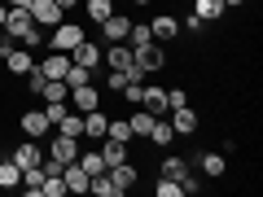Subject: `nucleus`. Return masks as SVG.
<instances>
[{
    "label": "nucleus",
    "instance_id": "obj_15",
    "mask_svg": "<svg viewBox=\"0 0 263 197\" xmlns=\"http://www.w3.org/2000/svg\"><path fill=\"white\" fill-rule=\"evenodd\" d=\"M101 66H110V70H127V66H132V44H110V48H101Z\"/></svg>",
    "mask_w": 263,
    "mask_h": 197
},
{
    "label": "nucleus",
    "instance_id": "obj_9",
    "mask_svg": "<svg viewBox=\"0 0 263 197\" xmlns=\"http://www.w3.org/2000/svg\"><path fill=\"white\" fill-rule=\"evenodd\" d=\"M70 62H75V66H88V70H97V66H101V44L79 40V44L70 48Z\"/></svg>",
    "mask_w": 263,
    "mask_h": 197
},
{
    "label": "nucleus",
    "instance_id": "obj_23",
    "mask_svg": "<svg viewBox=\"0 0 263 197\" xmlns=\"http://www.w3.org/2000/svg\"><path fill=\"white\" fill-rule=\"evenodd\" d=\"M149 141L158 145V149H167V145L176 141V131H171V119H162V114L154 119V127H149Z\"/></svg>",
    "mask_w": 263,
    "mask_h": 197
},
{
    "label": "nucleus",
    "instance_id": "obj_29",
    "mask_svg": "<svg viewBox=\"0 0 263 197\" xmlns=\"http://www.w3.org/2000/svg\"><path fill=\"white\" fill-rule=\"evenodd\" d=\"M105 136H110V141H123V145H132V141H136V136H132V123H127V119H110Z\"/></svg>",
    "mask_w": 263,
    "mask_h": 197
},
{
    "label": "nucleus",
    "instance_id": "obj_34",
    "mask_svg": "<svg viewBox=\"0 0 263 197\" xmlns=\"http://www.w3.org/2000/svg\"><path fill=\"white\" fill-rule=\"evenodd\" d=\"M149 40H154L149 35V22H132V31H127V44L132 48H136V44H149Z\"/></svg>",
    "mask_w": 263,
    "mask_h": 197
},
{
    "label": "nucleus",
    "instance_id": "obj_20",
    "mask_svg": "<svg viewBox=\"0 0 263 197\" xmlns=\"http://www.w3.org/2000/svg\"><path fill=\"white\" fill-rule=\"evenodd\" d=\"M154 119H158V114H149L145 105H136V114H127V123H132V136H136V141H149V127H154Z\"/></svg>",
    "mask_w": 263,
    "mask_h": 197
},
{
    "label": "nucleus",
    "instance_id": "obj_42",
    "mask_svg": "<svg viewBox=\"0 0 263 197\" xmlns=\"http://www.w3.org/2000/svg\"><path fill=\"white\" fill-rule=\"evenodd\" d=\"M57 5H62V9H75V5H79V0H57Z\"/></svg>",
    "mask_w": 263,
    "mask_h": 197
},
{
    "label": "nucleus",
    "instance_id": "obj_6",
    "mask_svg": "<svg viewBox=\"0 0 263 197\" xmlns=\"http://www.w3.org/2000/svg\"><path fill=\"white\" fill-rule=\"evenodd\" d=\"M44 153H48V158H57V162H75V158H79V141H75V136H62V131H57L53 141L44 145Z\"/></svg>",
    "mask_w": 263,
    "mask_h": 197
},
{
    "label": "nucleus",
    "instance_id": "obj_43",
    "mask_svg": "<svg viewBox=\"0 0 263 197\" xmlns=\"http://www.w3.org/2000/svg\"><path fill=\"white\" fill-rule=\"evenodd\" d=\"M5 5H18V9H27V5H31V0H5Z\"/></svg>",
    "mask_w": 263,
    "mask_h": 197
},
{
    "label": "nucleus",
    "instance_id": "obj_26",
    "mask_svg": "<svg viewBox=\"0 0 263 197\" xmlns=\"http://www.w3.org/2000/svg\"><path fill=\"white\" fill-rule=\"evenodd\" d=\"M0 188H22V167L18 162H0Z\"/></svg>",
    "mask_w": 263,
    "mask_h": 197
},
{
    "label": "nucleus",
    "instance_id": "obj_22",
    "mask_svg": "<svg viewBox=\"0 0 263 197\" xmlns=\"http://www.w3.org/2000/svg\"><path fill=\"white\" fill-rule=\"evenodd\" d=\"M57 131H62V136H75V141H79V136H84V114H79V110H66L62 119H57Z\"/></svg>",
    "mask_w": 263,
    "mask_h": 197
},
{
    "label": "nucleus",
    "instance_id": "obj_8",
    "mask_svg": "<svg viewBox=\"0 0 263 197\" xmlns=\"http://www.w3.org/2000/svg\"><path fill=\"white\" fill-rule=\"evenodd\" d=\"M62 180H66V193H88V184H92V175L79 167V158L62 167Z\"/></svg>",
    "mask_w": 263,
    "mask_h": 197
},
{
    "label": "nucleus",
    "instance_id": "obj_38",
    "mask_svg": "<svg viewBox=\"0 0 263 197\" xmlns=\"http://www.w3.org/2000/svg\"><path fill=\"white\" fill-rule=\"evenodd\" d=\"M184 31H189V35H202V31H206V18H197V13H189V18H184Z\"/></svg>",
    "mask_w": 263,
    "mask_h": 197
},
{
    "label": "nucleus",
    "instance_id": "obj_1",
    "mask_svg": "<svg viewBox=\"0 0 263 197\" xmlns=\"http://www.w3.org/2000/svg\"><path fill=\"white\" fill-rule=\"evenodd\" d=\"M132 62L141 66L145 75H154V70H162V66H167V53H162L158 40H149V44H136V48H132Z\"/></svg>",
    "mask_w": 263,
    "mask_h": 197
},
{
    "label": "nucleus",
    "instance_id": "obj_24",
    "mask_svg": "<svg viewBox=\"0 0 263 197\" xmlns=\"http://www.w3.org/2000/svg\"><path fill=\"white\" fill-rule=\"evenodd\" d=\"M101 158H105V167H119V162H127V145L105 136V141H101Z\"/></svg>",
    "mask_w": 263,
    "mask_h": 197
},
{
    "label": "nucleus",
    "instance_id": "obj_5",
    "mask_svg": "<svg viewBox=\"0 0 263 197\" xmlns=\"http://www.w3.org/2000/svg\"><path fill=\"white\" fill-rule=\"evenodd\" d=\"M97 27H101L105 44H123V40H127V31H132V18H127V13H119V9H114L110 18H105V22H97Z\"/></svg>",
    "mask_w": 263,
    "mask_h": 197
},
{
    "label": "nucleus",
    "instance_id": "obj_14",
    "mask_svg": "<svg viewBox=\"0 0 263 197\" xmlns=\"http://www.w3.org/2000/svg\"><path fill=\"white\" fill-rule=\"evenodd\" d=\"M149 35L158 40V44H167V40L180 35V18H171V13H158V18L149 22Z\"/></svg>",
    "mask_w": 263,
    "mask_h": 197
},
{
    "label": "nucleus",
    "instance_id": "obj_36",
    "mask_svg": "<svg viewBox=\"0 0 263 197\" xmlns=\"http://www.w3.org/2000/svg\"><path fill=\"white\" fill-rule=\"evenodd\" d=\"M141 92H145V84H123V88H119V96H123V101L132 105V110L141 105Z\"/></svg>",
    "mask_w": 263,
    "mask_h": 197
},
{
    "label": "nucleus",
    "instance_id": "obj_48",
    "mask_svg": "<svg viewBox=\"0 0 263 197\" xmlns=\"http://www.w3.org/2000/svg\"><path fill=\"white\" fill-rule=\"evenodd\" d=\"M79 5H84V0H79Z\"/></svg>",
    "mask_w": 263,
    "mask_h": 197
},
{
    "label": "nucleus",
    "instance_id": "obj_18",
    "mask_svg": "<svg viewBox=\"0 0 263 197\" xmlns=\"http://www.w3.org/2000/svg\"><path fill=\"white\" fill-rule=\"evenodd\" d=\"M105 127H110V114H101V110L84 114V136L88 141H105Z\"/></svg>",
    "mask_w": 263,
    "mask_h": 197
},
{
    "label": "nucleus",
    "instance_id": "obj_37",
    "mask_svg": "<svg viewBox=\"0 0 263 197\" xmlns=\"http://www.w3.org/2000/svg\"><path fill=\"white\" fill-rule=\"evenodd\" d=\"M154 193H158V197H184V188H180V180H167V175H162Z\"/></svg>",
    "mask_w": 263,
    "mask_h": 197
},
{
    "label": "nucleus",
    "instance_id": "obj_12",
    "mask_svg": "<svg viewBox=\"0 0 263 197\" xmlns=\"http://www.w3.org/2000/svg\"><path fill=\"white\" fill-rule=\"evenodd\" d=\"M110 180H114V197H123L136 180H141V171L132 167V162H119V167H110Z\"/></svg>",
    "mask_w": 263,
    "mask_h": 197
},
{
    "label": "nucleus",
    "instance_id": "obj_21",
    "mask_svg": "<svg viewBox=\"0 0 263 197\" xmlns=\"http://www.w3.org/2000/svg\"><path fill=\"white\" fill-rule=\"evenodd\" d=\"M197 167H202V175L219 180V175L228 171V153H202V158H197Z\"/></svg>",
    "mask_w": 263,
    "mask_h": 197
},
{
    "label": "nucleus",
    "instance_id": "obj_39",
    "mask_svg": "<svg viewBox=\"0 0 263 197\" xmlns=\"http://www.w3.org/2000/svg\"><path fill=\"white\" fill-rule=\"evenodd\" d=\"M123 84H127V70H110V75H105V88H110V92H119Z\"/></svg>",
    "mask_w": 263,
    "mask_h": 197
},
{
    "label": "nucleus",
    "instance_id": "obj_41",
    "mask_svg": "<svg viewBox=\"0 0 263 197\" xmlns=\"http://www.w3.org/2000/svg\"><path fill=\"white\" fill-rule=\"evenodd\" d=\"M27 88H31V92H40V88H44V70H40V66L27 75Z\"/></svg>",
    "mask_w": 263,
    "mask_h": 197
},
{
    "label": "nucleus",
    "instance_id": "obj_10",
    "mask_svg": "<svg viewBox=\"0 0 263 197\" xmlns=\"http://www.w3.org/2000/svg\"><path fill=\"white\" fill-rule=\"evenodd\" d=\"M48 131H53V127H48L44 110H27V114H22V136H31V141H44Z\"/></svg>",
    "mask_w": 263,
    "mask_h": 197
},
{
    "label": "nucleus",
    "instance_id": "obj_3",
    "mask_svg": "<svg viewBox=\"0 0 263 197\" xmlns=\"http://www.w3.org/2000/svg\"><path fill=\"white\" fill-rule=\"evenodd\" d=\"M27 9H31V22H40V27H48V31H53L57 22H66V9L57 0H31Z\"/></svg>",
    "mask_w": 263,
    "mask_h": 197
},
{
    "label": "nucleus",
    "instance_id": "obj_40",
    "mask_svg": "<svg viewBox=\"0 0 263 197\" xmlns=\"http://www.w3.org/2000/svg\"><path fill=\"white\" fill-rule=\"evenodd\" d=\"M180 105H189L184 101V88H167V110H180Z\"/></svg>",
    "mask_w": 263,
    "mask_h": 197
},
{
    "label": "nucleus",
    "instance_id": "obj_32",
    "mask_svg": "<svg viewBox=\"0 0 263 197\" xmlns=\"http://www.w3.org/2000/svg\"><path fill=\"white\" fill-rule=\"evenodd\" d=\"M22 188H27V193H40V188H44V167H27L22 171Z\"/></svg>",
    "mask_w": 263,
    "mask_h": 197
},
{
    "label": "nucleus",
    "instance_id": "obj_27",
    "mask_svg": "<svg viewBox=\"0 0 263 197\" xmlns=\"http://www.w3.org/2000/svg\"><path fill=\"white\" fill-rule=\"evenodd\" d=\"M189 171H193V167H189L184 158H176V153H171V158H162V171H158V175H167V180H184Z\"/></svg>",
    "mask_w": 263,
    "mask_h": 197
},
{
    "label": "nucleus",
    "instance_id": "obj_35",
    "mask_svg": "<svg viewBox=\"0 0 263 197\" xmlns=\"http://www.w3.org/2000/svg\"><path fill=\"white\" fill-rule=\"evenodd\" d=\"M44 197H66V180L62 175H44V188H40Z\"/></svg>",
    "mask_w": 263,
    "mask_h": 197
},
{
    "label": "nucleus",
    "instance_id": "obj_30",
    "mask_svg": "<svg viewBox=\"0 0 263 197\" xmlns=\"http://www.w3.org/2000/svg\"><path fill=\"white\" fill-rule=\"evenodd\" d=\"M84 9H88V18H92V22H105L114 13V0H84Z\"/></svg>",
    "mask_w": 263,
    "mask_h": 197
},
{
    "label": "nucleus",
    "instance_id": "obj_7",
    "mask_svg": "<svg viewBox=\"0 0 263 197\" xmlns=\"http://www.w3.org/2000/svg\"><path fill=\"white\" fill-rule=\"evenodd\" d=\"M66 101L75 105L79 114H88V110H101V92H97V84H79V88H70V96Z\"/></svg>",
    "mask_w": 263,
    "mask_h": 197
},
{
    "label": "nucleus",
    "instance_id": "obj_31",
    "mask_svg": "<svg viewBox=\"0 0 263 197\" xmlns=\"http://www.w3.org/2000/svg\"><path fill=\"white\" fill-rule=\"evenodd\" d=\"M193 13L197 18H219V13H224V0H193Z\"/></svg>",
    "mask_w": 263,
    "mask_h": 197
},
{
    "label": "nucleus",
    "instance_id": "obj_17",
    "mask_svg": "<svg viewBox=\"0 0 263 197\" xmlns=\"http://www.w3.org/2000/svg\"><path fill=\"white\" fill-rule=\"evenodd\" d=\"M167 114H171V131H176V136H193V131H197V114L189 110V105L167 110Z\"/></svg>",
    "mask_w": 263,
    "mask_h": 197
},
{
    "label": "nucleus",
    "instance_id": "obj_45",
    "mask_svg": "<svg viewBox=\"0 0 263 197\" xmlns=\"http://www.w3.org/2000/svg\"><path fill=\"white\" fill-rule=\"evenodd\" d=\"M237 5H246V0H224V9H237Z\"/></svg>",
    "mask_w": 263,
    "mask_h": 197
},
{
    "label": "nucleus",
    "instance_id": "obj_46",
    "mask_svg": "<svg viewBox=\"0 0 263 197\" xmlns=\"http://www.w3.org/2000/svg\"><path fill=\"white\" fill-rule=\"evenodd\" d=\"M5 44H9V40H5V31H0V53H5Z\"/></svg>",
    "mask_w": 263,
    "mask_h": 197
},
{
    "label": "nucleus",
    "instance_id": "obj_47",
    "mask_svg": "<svg viewBox=\"0 0 263 197\" xmlns=\"http://www.w3.org/2000/svg\"><path fill=\"white\" fill-rule=\"evenodd\" d=\"M127 5H149V0H127Z\"/></svg>",
    "mask_w": 263,
    "mask_h": 197
},
{
    "label": "nucleus",
    "instance_id": "obj_44",
    "mask_svg": "<svg viewBox=\"0 0 263 197\" xmlns=\"http://www.w3.org/2000/svg\"><path fill=\"white\" fill-rule=\"evenodd\" d=\"M5 13H9V9H5V0H0V31H5Z\"/></svg>",
    "mask_w": 263,
    "mask_h": 197
},
{
    "label": "nucleus",
    "instance_id": "obj_33",
    "mask_svg": "<svg viewBox=\"0 0 263 197\" xmlns=\"http://www.w3.org/2000/svg\"><path fill=\"white\" fill-rule=\"evenodd\" d=\"M18 44H22V48H40V44H44V27H40V22H31V27L18 35Z\"/></svg>",
    "mask_w": 263,
    "mask_h": 197
},
{
    "label": "nucleus",
    "instance_id": "obj_28",
    "mask_svg": "<svg viewBox=\"0 0 263 197\" xmlns=\"http://www.w3.org/2000/svg\"><path fill=\"white\" fill-rule=\"evenodd\" d=\"M40 96H44V101H66V96H70V88H66V79H44Z\"/></svg>",
    "mask_w": 263,
    "mask_h": 197
},
{
    "label": "nucleus",
    "instance_id": "obj_16",
    "mask_svg": "<svg viewBox=\"0 0 263 197\" xmlns=\"http://www.w3.org/2000/svg\"><path fill=\"white\" fill-rule=\"evenodd\" d=\"M9 158H13V162H18V167H22V171H27V167H40V162H44V149H40V145H35V141H31V136H27V145H18V149H13V153H9Z\"/></svg>",
    "mask_w": 263,
    "mask_h": 197
},
{
    "label": "nucleus",
    "instance_id": "obj_4",
    "mask_svg": "<svg viewBox=\"0 0 263 197\" xmlns=\"http://www.w3.org/2000/svg\"><path fill=\"white\" fill-rule=\"evenodd\" d=\"M79 40H88V35L75 27V22H57V27H53V40H48V48H53V53H70Z\"/></svg>",
    "mask_w": 263,
    "mask_h": 197
},
{
    "label": "nucleus",
    "instance_id": "obj_25",
    "mask_svg": "<svg viewBox=\"0 0 263 197\" xmlns=\"http://www.w3.org/2000/svg\"><path fill=\"white\" fill-rule=\"evenodd\" d=\"M79 167H84L88 175H101V171H110V167H105V158H101V149H79Z\"/></svg>",
    "mask_w": 263,
    "mask_h": 197
},
{
    "label": "nucleus",
    "instance_id": "obj_19",
    "mask_svg": "<svg viewBox=\"0 0 263 197\" xmlns=\"http://www.w3.org/2000/svg\"><path fill=\"white\" fill-rule=\"evenodd\" d=\"M141 105H145L149 114H167V88H158V84H145Z\"/></svg>",
    "mask_w": 263,
    "mask_h": 197
},
{
    "label": "nucleus",
    "instance_id": "obj_2",
    "mask_svg": "<svg viewBox=\"0 0 263 197\" xmlns=\"http://www.w3.org/2000/svg\"><path fill=\"white\" fill-rule=\"evenodd\" d=\"M0 62H5V70H9V75H31V70H35V53H31V48H9L5 44V53H0Z\"/></svg>",
    "mask_w": 263,
    "mask_h": 197
},
{
    "label": "nucleus",
    "instance_id": "obj_13",
    "mask_svg": "<svg viewBox=\"0 0 263 197\" xmlns=\"http://www.w3.org/2000/svg\"><path fill=\"white\" fill-rule=\"evenodd\" d=\"M27 27H31V9H18V5H9V13H5V40H18Z\"/></svg>",
    "mask_w": 263,
    "mask_h": 197
},
{
    "label": "nucleus",
    "instance_id": "obj_11",
    "mask_svg": "<svg viewBox=\"0 0 263 197\" xmlns=\"http://www.w3.org/2000/svg\"><path fill=\"white\" fill-rule=\"evenodd\" d=\"M40 70H44V79H66V70H70V53H53L48 48L44 62H35Z\"/></svg>",
    "mask_w": 263,
    "mask_h": 197
}]
</instances>
